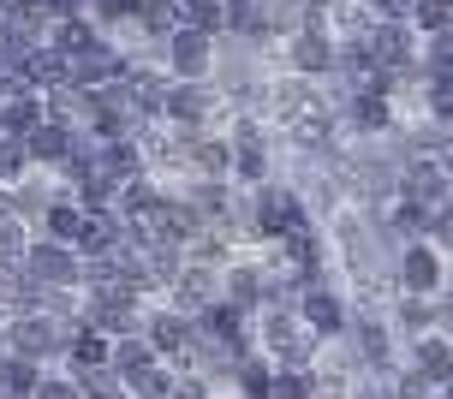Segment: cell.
I'll return each instance as SVG.
<instances>
[{
    "label": "cell",
    "mask_w": 453,
    "mask_h": 399,
    "mask_svg": "<svg viewBox=\"0 0 453 399\" xmlns=\"http://www.w3.org/2000/svg\"><path fill=\"white\" fill-rule=\"evenodd\" d=\"M173 66H180L185 78L209 66V36H203V30H180V42H173Z\"/></svg>",
    "instance_id": "6"
},
{
    "label": "cell",
    "mask_w": 453,
    "mask_h": 399,
    "mask_svg": "<svg viewBox=\"0 0 453 399\" xmlns=\"http://www.w3.org/2000/svg\"><path fill=\"white\" fill-rule=\"evenodd\" d=\"M36 268H42L48 280H72V263L60 257V250H36Z\"/></svg>",
    "instance_id": "9"
},
{
    "label": "cell",
    "mask_w": 453,
    "mask_h": 399,
    "mask_svg": "<svg viewBox=\"0 0 453 399\" xmlns=\"http://www.w3.org/2000/svg\"><path fill=\"white\" fill-rule=\"evenodd\" d=\"M441 399H453V381H448V387H441Z\"/></svg>",
    "instance_id": "20"
},
{
    "label": "cell",
    "mask_w": 453,
    "mask_h": 399,
    "mask_svg": "<svg viewBox=\"0 0 453 399\" xmlns=\"http://www.w3.org/2000/svg\"><path fill=\"white\" fill-rule=\"evenodd\" d=\"M298 316H304V322H311L317 334H334L340 322H346V304H340L328 287H311V292H304V311H298Z\"/></svg>",
    "instance_id": "4"
},
{
    "label": "cell",
    "mask_w": 453,
    "mask_h": 399,
    "mask_svg": "<svg viewBox=\"0 0 453 399\" xmlns=\"http://www.w3.org/2000/svg\"><path fill=\"white\" fill-rule=\"evenodd\" d=\"M60 143H66V137L54 132V126H42V132H36V156H60Z\"/></svg>",
    "instance_id": "12"
},
{
    "label": "cell",
    "mask_w": 453,
    "mask_h": 399,
    "mask_svg": "<svg viewBox=\"0 0 453 399\" xmlns=\"http://www.w3.org/2000/svg\"><path fill=\"white\" fill-rule=\"evenodd\" d=\"M48 226H54V239H72V233H78V215H72V209H54Z\"/></svg>",
    "instance_id": "11"
},
{
    "label": "cell",
    "mask_w": 453,
    "mask_h": 399,
    "mask_svg": "<svg viewBox=\"0 0 453 399\" xmlns=\"http://www.w3.org/2000/svg\"><path fill=\"white\" fill-rule=\"evenodd\" d=\"M143 19H150V30H173L180 24V6L173 0H143Z\"/></svg>",
    "instance_id": "8"
},
{
    "label": "cell",
    "mask_w": 453,
    "mask_h": 399,
    "mask_svg": "<svg viewBox=\"0 0 453 399\" xmlns=\"http://www.w3.org/2000/svg\"><path fill=\"white\" fill-rule=\"evenodd\" d=\"M137 0H102V12H132Z\"/></svg>",
    "instance_id": "18"
},
{
    "label": "cell",
    "mask_w": 453,
    "mask_h": 399,
    "mask_svg": "<svg viewBox=\"0 0 453 399\" xmlns=\"http://www.w3.org/2000/svg\"><path fill=\"white\" fill-rule=\"evenodd\" d=\"M90 42V30H84V24H66V30H60V48H84Z\"/></svg>",
    "instance_id": "13"
},
{
    "label": "cell",
    "mask_w": 453,
    "mask_h": 399,
    "mask_svg": "<svg viewBox=\"0 0 453 399\" xmlns=\"http://www.w3.org/2000/svg\"><path fill=\"white\" fill-rule=\"evenodd\" d=\"M245 387H250V394H269V376H263V364H245Z\"/></svg>",
    "instance_id": "15"
},
{
    "label": "cell",
    "mask_w": 453,
    "mask_h": 399,
    "mask_svg": "<svg viewBox=\"0 0 453 399\" xmlns=\"http://www.w3.org/2000/svg\"><path fill=\"white\" fill-rule=\"evenodd\" d=\"M340 66V42L328 30H298L293 36V72L298 78H328Z\"/></svg>",
    "instance_id": "2"
},
{
    "label": "cell",
    "mask_w": 453,
    "mask_h": 399,
    "mask_svg": "<svg viewBox=\"0 0 453 399\" xmlns=\"http://www.w3.org/2000/svg\"><path fill=\"white\" fill-rule=\"evenodd\" d=\"M102 352H108V346H102V340H90V334L78 340V357H84V364H102Z\"/></svg>",
    "instance_id": "14"
},
{
    "label": "cell",
    "mask_w": 453,
    "mask_h": 399,
    "mask_svg": "<svg viewBox=\"0 0 453 399\" xmlns=\"http://www.w3.org/2000/svg\"><path fill=\"white\" fill-rule=\"evenodd\" d=\"M19 346H30V352H42V346H48V328H19Z\"/></svg>",
    "instance_id": "16"
},
{
    "label": "cell",
    "mask_w": 453,
    "mask_h": 399,
    "mask_svg": "<svg viewBox=\"0 0 453 399\" xmlns=\"http://www.w3.org/2000/svg\"><path fill=\"white\" fill-rule=\"evenodd\" d=\"M42 399H72V387H42Z\"/></svg>",
    "instance_id": "19"
},
{
    "label": "cell",
    "mask_w": 453,
    "mask_h": 399,
    "mask_svg": "<svg viewBox=\"0 0 453 399\" xmlns=\"http://www.w3.org/2000/svg\"><path fill=\"white\" fill-rule=\"evenodd\" d=\"M156 346H185V328L173 322V316H161V322H156Z\"/></svg>",
    "instance_id": "10"
},
{
    "label": "cell",
    "mask_w": 453,
    "mask_h": 399,
    "mask_svg": "<svg viewBox=\"0 0 453 399\" xmlns=\"http://www.w3.org/2000/svg\"><path fill=\"white\" fill-rule=\"evenodd\" d=\"M424 108H430V126L453 132V78H430L424 84Z\"/></svg>",
    "instance_id": "7"
},
{
    "label": "cell",
    "mask_w": 453,
    "mask_h": 399,
    "mask_svg": "<svg viewBox=\"0 0 453 399\" xmlns=\"http://www.w3.org/2000/svg\"><path fill=\"white\" fill-rule=\"evenodd\" d=\"M418 376H424V381H441V387L453 381V346L441 340V334L418 340Z\"/></svg>",
    "instance_id": "5"
},
{
    "label": "cell",
    "mask_w": 453,
    "mask_h": 399,
    "mask_svg": "<svg viewBox=\"0 0 453 399\" xmlns=\"http://www.w3.org/2000/svg\"><path fill=\"white\" fill-rule=\"evenodd\" d=\"M394 89H352V102H346V119L358 126V132H388L394 126V102H388Z\"/></svg>",
    "instance_id": "3"
},
{
    "label": "cell",
    "mask_w": 453,
    "mask_h": 399,
    "mask_svg": "<svg viewBox=\"0 0 453 399\" xmlns=\"http://www.w3.org/2000/svg\"><path fill=\"white\" fill-rule=\"evenodd\" d=\"M400 287L411 292V298H435L441 292V250H435L430 239H418L400 250Z\"/></svg>",
    "instance_id": "1"
},
{
    "label": "cell",
    "mask_w": 453,
    "mask_h": 399,
    "mask_svg": "<svg viewBox=\"0 0 453 399\" xmlns=\"http://www.w3.org/2000/svg\"><path fill=\"white\" fill-rule=\"evenodd\" d=\"M30 113H36V108H30V102H19V108H6V126L19 132V126H30Z\"/></svg>",
    "instance_id": "17"
}]
</instances>
